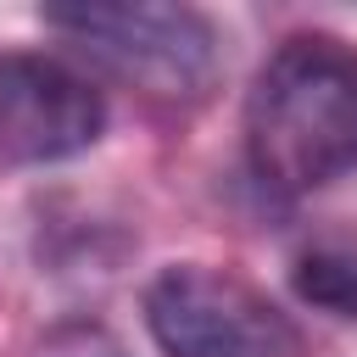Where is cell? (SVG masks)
I'll return each instance as SVG.
<instances>
[{"label":"cell","instance_id":"obj_1","mask_svg":"<svg viewBox=\"0 0 357 357\" xmlns=\"http://www.w3.org/2000/svg\"><path fill=\"white\" fill-rule=\"evenodd\" d=\"M245 162L273 195H312L357 167V45L290 33L251 78Z\"/></svg>","mask_w":357,"mask_h":357},{"label":"cell","instance_id":"obj_2","mask_svg":"<svg viewBox=\"0 0 357 357\" xmlns=\"http://www.w3.org/2000/svg\"><path fill=\"white\" fill-rule=\"evenodd\" d=\"M45 28L145 95H201L218 73V28L190 6H50Z\"/></svg>","mask_w":357,"mask_h":357},{"label":"cell","instance_id":"obj_3","mask_svg":"<svg viewBox=\"0 0 357 357\" xmlns=\"http://www.w3.org/2000/svg\"><path fill=\"white\" fill-rule=\"evenodd\" d=\"M145 324L162 357H296L301 335L290 312L268 301L245 273L212 262H173L145 290Z\"/></svg>","mask_w":357,"mask_h":357},{"label":"cell","instance_id":"obj_4","mask_svg":"<svg viewBox=\"0 0 357 357\" xmlns=\"http://www.w3.org/2000/svg\"><path fill=\"white\" fill-rule=\"evenodd\" d=\"M106 128L100 89L56 56L0 50V162H67Z\"/></svg>","mask_w":357,"mask_h":357},{"label":"cell","instance_id":"obj_5","mask_svg":"<svg viewBox=\"0 0 357 357\" xmlns=\"http://www.w3.org/2000/svg\"><path fill=\"white\" fill-rule=\"evenodd\" d=\"M296 296L335 312L357 318V245H318L296 262Z\"/></svg>","mask_w":357,"mask_h":357},{"label":"cell","instance_id":"obj_6","mask_svg":"<svg viewBox=\"0 0 357 357\" xmlns=\"http://www.w3.org/2000/svg\"><path fill=\"white\" fill-rule=\"evenodd\" d=\"M39 357H123V351H117L100 329H61V335L45 340Z\"/></svg>","mask_w":357,"mask_h":357}]
</instances>
